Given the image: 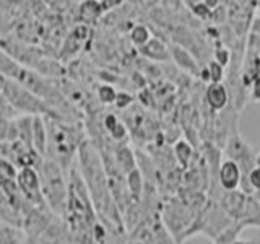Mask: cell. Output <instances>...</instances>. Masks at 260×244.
Returning a JSON list of instances; mask_svg holds the SVG:
<instances>
[{
  "instance_id": "cell-25",
  "label": "cell",
  "mask_w": 260,
  "mask_h": 244,
  "mask_svg": "<svg viewBox=\"0 0 260 244\" xmlns=\"http://www.w3.org/2000/svg\"><path fill=\"white\" fill-rule=\"evenodd\" d=\"M215 60L218 62V64H221L223 67L224 65L230 62V51L228 49H224V47H221V49H216V52H215Z\"/></svg>"
},
{
  "instance_id": "cell-8",
  "label": "cell",
  "mask_w": 260,
  "mask_h": 244,
  "mask_svg": "<svg viewBox=\"0 0 260 244\" xmlns=\"http://www.w3.org/2000/svg\"><path fill=\"white\" fill-rule=\"evenodd\" d=\"M205 101L211 111L219 112L228 108L230 103V93L223 83H210L205 88Z\"/></svg>"
},
{
  "instance_id": "cell-5",
  "label": "cell",
  "mask_w": 260,
  "mask_h": 244,
  "mask_svg": "<svg viewBox=\"0 0 260 244\" xmlns=\"http://www.w3.org/2000/svg\"><path fill=\"white\" fill-rule=\"evenodd\" d=\"M16 186H18L20 194L31 203V205H35V207L46 205L43 191H41V177L36 168H32V166L20 168L18 174H16Z\"/></svg>"
},
{
  "instance_id": "cell-2",
  "label": "cell",
  "mask_w": 260,
  "mask_h": 244,
  "mask_svg": "<svg viewBox=\"0 0 260 244\" xmlns=\"http://www.w3.org/2000/svg\"><path fill=\"white\" fill-rule=\"evenodd\" d=\"M0 96H4L16 109V112H24L26 116H44V114L51 116V109L41 98L31 93L23 85L16 83L15 80L2 75H0Z\"/></svg>"
},
{
  "instance_id": "cell-18",
  "label": "cell",
  "mask_w": 260,
  "mask_h": 244,
  "mask_svg": "<svg viewBox=\"0 0 260 244\" xmlns=\"http://www.w3.org/2000/svg\"><path fill=\"white\" fill-rule=\"evenodd\" d=\"M150 39H151L150 29L143 26V24H137V26H134L132 31H130V41H132V44L137 47H143Z\"/></svg>"
},
{
  "instance_id": "cell-22",
  "label": "cell",
  "mask_w": 260,
  "mask_h": 244,
  "mask_svg": "<svg viewBox=\"0 0 260 244\" xmlns=\"http://www.w3.org/2000/svg\"><path fill=\"white\" fill-rule=\"evenodd\" d=\"M109 137L112 138V140H116V142H122L124 138L127 137V127L124 122H119V124L114 127L111 132H109Z\"/></svg>"
},
{
  "instance_id": "cell-19",
  "label": "cell",
  "mask_w": 260,
  "mask_h": 244,
  "mask_svg": "<svg viewBox=\"0 0 260 244\" xmlns=\"http://www.w3.org/2000/svg\"><path fill=\"white\" fill-rule=\"evenodd\" d=\"M98 100H100L103 104H114L116 101V96H117V92L116 88L109 83H104L101 86H98Z\"/></svg>"
},
{
  "instance_id": "cell-9",
  "label": "cell",
  "mask_w": 260,
  "mask_h": 244,
  "mask_svg": "<svg viewBox=\"0 0 260 244\" xmlns=\"http://www.w3.org/2000/svg\"><path fill=\"white\" fill-rule=\"evenodd\" d=\"M169 54H171V59L177 64V67H181L182 70L192 73V75H199L200 73L199 62L195 60V57L189 51H185L182 46H177V44L171 46Z\"/></svg>"
},
{
  "instance_id": "cell-15",
  "label": "cell",
  "mask_w": 260,
  "mask_h": 244,
  "mask_svg": "<svg viewBox=\"0 0 260 244\" xmlns=\"http://www.w3.org/2000/svg\"><path fill=\"white\" fill-rule=\"evenodd\" d=\"M173 155L176 163H179V166L182 169L189 168L193 163V158L197 157L193 150V145H190L187 140H177L173 146Z\"/></svg>"
},
{
  "instance_id": "cell-28",
  "label": "cell",
  "mask_w": 260,
  "mask_h": 244,
  "mask_svg": "<svg viewBox=\"0 0 260 244\" xmlns=\"http://www.w3.org/2000/svg\"><path fill=\"white\" fill-rule=\"evenodd\" d=\"M7 24H8L7 16H5L4 10H0V33H5L7 31Z\"/></svg>"
},
{
  "instance_id": "cell-11",
  "label": "cell",
  "mask_w": 260,
  "mask_h": 244,
  "mask_svg": "<svg viewBox=\"0 0 260 244\" xmlns=\"http://www.w3.org/2000/svg\"><path fill=\"white\" fill-rule=\"evenodd\" d=\"M32 145L41 158L47 153V126L44 116H32Z\"/></svg>"
},
{
  "instance_id": "cell-7",
  "label": "cell",
  "mask_w": 260,
  "mask_h": 244,
  "mask_svg": "<svg viewBox=\"0 0 260 244\" xmlns=\"http://www.w3.org/2000/svg\"><path fill=\"white\" fill-rule=\"evenodd\" d=\"M218 184L223 191H236L241 187V169L234 161L224 158L219 165Z\"/></svg>"
},
{
  "instance_id": "cell-10",
  "label": "cell",
  "mask_w": 260,
  "mask_h": 244,
  "mask_svg": "<svg viewBox=\"0 0 260 244\" xmlns=\"http://www.w3.org/2000/svg\"><path fill=\"white\" fill-rule=\"evenodd\" d=\"M238 222L244 230L246 228H260V200H257L254 195H247L246 205H244L242 215Z\"/></svg>"
},
{
  "instance_id": "cell-26",
  "label": "cell",
  "mask_w": 260,
  "mask_h": 244,
  "mask_svg": "<svg viewBox=\"0 0 260 244\" xmlns=\"http://www.w3.org/2000/svg\"><path fill=\"white\" fill-rule=\"evenodd\" d=\"M193 12L197 13V15H200V16H208V15L211 13V10L208 8V5H205V4L195 5V7H193Z\"/></svg>"
},
{
  "instance_id": "cell-30",
  "label": "cell",
  "mask_w": 260,
  "mask_h": 244,
  "mask_svg": "<svg viewBox=\"0 0 260 244\" xmlns=\"http://www.w3.org/2000/svg\"><path fill=\"white\" fill-rule=\"evenodd\" d=\"M257 165L260 166V153H257ZM257 200H260V194H252Z\"/></svg>"
},
{
  "instance_id": "cell-12",
  "label": "cell",
  "mask_w": 260,
  "mask_h": 244,
  "mask_svg": "<svg viewBox=\"0 0 260 244\" xmlns=\"http://www.w3.org/2000/svg\"><path fill=\"white\" fill-rule=\"evenodd\" d=\"M114 163L122 174H128L137 168V155L127 145H119L114 151Z\"/></svg>"
},
{
  "instance_id": "cell-6",
  "label": "cell",
  "mask_w": 260,
  "mask_h": 244,
  "mask_svg": "<svg viewBox=\"0 0 260 244\" xmlns=\"http://www.w3.org/2000/svg\"><path fill=\"white\" fill-rule=\"evenodd\" d=\"M246 200H247V194H244L241 189L223 191V194L219 195V199H218V205L224 210V214L230 217L233 222H238L242 215Z\"/></svg>"
},
{
  "instance_id": "cell-13",
  "label": "cell",
  "mask_w": 260,
  "mask_h": 244,
  "mask_svg": "<svg viewBox=\"0 0 260 244\" xmlns=\"http://www.w3.org/2000/svg\"><path fill=\"white\" fill-rule=\"evenodd\" d=\"M140 52L150 60H156V62L171 60L169 49L165 46V43H161V41L156 38H151L143 47H140Z\"/></svg>"
},
{
  "instance_id": "cell-29",
  "label": "cell",
  "mask_w": 260,
  "mask_h": 244,
  "mask_svg": "<svg viewBox=\"0 0 260 244\" xmlns=\"http://www.w3.org/2000/svg\"><path fill=\"white\" fill-rule=\"evenodd\" d=\"M23 244H43V242L39 241V238H32V236H28Z\"/></svg>"
},
{
  "instance_id": "cell-3",
  "label": "cell",
  "mask_w": 260,
  "mask_h": 244,
  "mask_svg": "<svg viewBox=\"0 0 260 244\" xmlns=\"http://www.w3.org/2000/svg\"><path fill=\"white\" fill-rule=\"evenodd\" d=\"M224 155L228 160L234 161L236 165L241 169V187L239 189L249 195L247 191V176L252 169L257 165V153L254 148L244 140L239 135L238 130H233L230 137L226 138V145H224Z\"/></svg>"
},
{
  "instance_id": "cell-21",
  "label": "cell",
  "mask_w": 260,
  "mask_h": 244,
  "mask_svg": "<svg viewBox=\"0 0 260 244\" xmlns=\"http://www.w3.org/2000/svg\"><path fill=\"white\" fill-rule=\"evenodd\" d=\"M134 104V96L127 93V92H119L116 96V101H114V106L117 109H127Z\"/></svg>"
},
{
  "instance_id": "cell-23",
  "label": "cell",
  "mask_w": 260,
  "mask_h": 244,
  "mask_svg": "<svg viewBox=\"0 0 260 244\" xmlns=\"http://www.w3.org/2000/svg\"><path fill=\"white\" fill-rule=\"evenodd\" d=\"M119 122H120V119L116 116V114H106L104 122H103V126H104V129H106V132L109 134L111 130L119 124Z\"/></svg>"
},
{
  "instance_id": "cell-1",
  "label": "cell",
  "mask_w": 260,
  "mask_h": 244,
  "mask_svg": "<svg viewBox=\"0 0 260 244\" xmlns=\"http://www.w3.org/2000/svg\"><path fill=\"white\" fill-rule=\"evenodd\" d=\"M39 177H41V191L46 205L52 211L63 214L69 205V189L65 184V177L62 173V166L54 160H46L39 163Z\"/></svg>"
},
{
  "instance_id": "cell-20",
  "label": "cell",
  "mask_w": 260,
  "mask_h": 244,
  "mask_svg": "<svg viewBox=\"0 0 260 244\" xmlns=\"http://www.w3.org/2000/svg\"><path fill=\"white\" fill-rule=\"evenodd\" d=\"M207 70L210 75V83H223L224 78V67L216 60H210L207 64Z\"/></svg>"
},
{
  "instance_id": "cell-4",
  "label": "cell",
  "mask_w": 260,
  "mask_h": 244,
  "mask_svg": "<svg viewBox=\"0 0 260 244\" xmlns=\"http://www.w3.org/2000/svg\"><path fill=\"white\" fill-rule=\"evenodd\" d=\"M199 210L192 208L190 205L181 199H171L168 203L162 205L161 211V222L165 223V226L169 230V233L173 234V238L176 244L181 242L182 234L187 231V228L190 226L193 222L195 215H197Z\"/></svg>"
},
{
  "instance_id": "cell-24",
  "label": "cell",
  "mask_w": 260,
  "mask_h": 244,
  "mask_svg": "<svg viewBox=\"0 0 260 244\" xmlns=\"http://www.w3.org/2000/svg\"><path fill=\"white\" fill-rule=\"evenodd\" d=\"M250 98L254 101L260 103V75H257L254 80H252V85H250Z\"/></svg>"
},
{
  "instance_id": "cell-14",
  "label": "cell",
  "mask_w": 260,
  "mask_h": 244,
  "mask_svg": "<svg viewBox=\"0 0 260 244\" xmlns=\"http://www.w3.org/2000/svg\"><path fill=\"white\" fill-rule=\"evenodd\" d=\"M125 186H127V191L134 202H140L143 199L145 177L138 168H135L134 171H130L128 174H125Z\"/></svg>"
},
{
  "instance_id": "cell-16",
  "label": "cell",
  "mask_w": 260,
  "mask_h": 244,
  "mask_svg": "<svg viewBox=\"0 0 260 244\" xmlns=\"http://www.w3.org/2000/svg\"><path fill=\"white\" fill-rule=\"evenodd\" d=\"M244 231V228L241 226L239 222H233L228 228L219 233L216 238L213 239V244H231L234 241L239 239V234Z\"/></svg>"
},
{
  "instance_id": "cell-17",
  "label": "cell",
  "mask_w": 260,
  "mask_h": 244,
  "mask_svg": "<svg viewBox=\"0 0 260 244\" xmlns=\"http://www.w3.org/2000/svg\"><path fill=\"white\" fill-rule=\"evenodd\" d=\"M103 8H101V2H96V0H85L80 7V13L81 18L85 21H93L98 16L101 15Z\"/></svg>"
},
{
  "instance_id": "cell-31",
  "label": "cell",
  "mask_w": 260,
  "mask_h": 244,
  "mask_svg": "<svg viewBox=\"0 0 260 244\" xmlns=\"http://www.w3.org/2000/svg\"><path fill=\"white\" fill-rule=\"evenodd\" d=\"M231 244H250V241H241V239H238V241H234Z\"/></svg>"
},
{
  "instance_id": "cell-32",
  "label": "cell",
  "mask_w": 260,
  "mask_h": 244,
  "mask_svg": "<svg viewBox=\"0 0 260 244\" xmlns=\"http://www.w3.org/2000/svg\"><path fill=\"white\" fill-rule=\"evenodd\" d=\"M132 244H145V242H143V241H140V239H137V241H134Z\"/></svg>"
},
{
  "instance_id": "cell-27",
  "label": "cell",
  "mask_w": 260,
  "mask_h": 244,
  "mask_svg": "<svg viewBox=\"0 0 260 244\" xmlns=\"http://www.w3.org/2000/svg\"><path fill=\"white\" fill-rule=\"evenodd\" d=\"M120 4H122V0H103L101 8H103V12H106V10H111L112 7H117Z\"/></svg>"
}]
</instances>
